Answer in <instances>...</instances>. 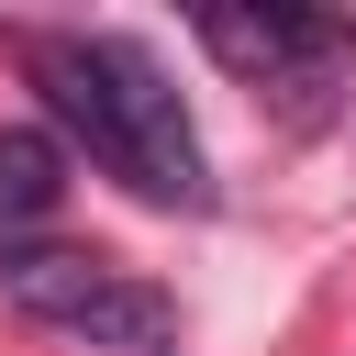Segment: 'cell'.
<instances>
[{
	"mask_svg": "<svg viewBox=\"0 0 356 356\" xmlns=\"http://www.w3.org/2000/svg\"><path fill=\"white\" fill-rule=\"evenodd\" d=\"M100 67H111V122H122V189L167 200V211H200L211 200V167H200V134L167 89V67L122 33H100Z\"/></svg>",
	"mask_w": 356,
	"mask_h": 356,
	"instance_id": "6da1fadb",
	"label": "cell"
},
{
	"mask_svg": "<svg viewBox=\"0 0 356 356\" xmlns=\"http://www.w3.org/2000/svg\"><path fill=\"white\" fill-rule=\"evenodd\" d=\"M67 200V145L44 122H0V222H44Z\"/></svg>",
	"mask_w": 356,
	"mask_h": 356,
	"instance_id": "277c9868",
	"label": "cell"
},
{
	"mask_svg": "<svg viewBox=\"0 0 356 356\" xmlns=\"http://www.w3.org/2000/svg\"><path fill=\"white\" fill-rule=\"evenodd\" d=\"M200 44L245 78H289V67H323L334 56V22L323 11H200Z\"/></svg>",
	"mask_w": 356,
	"mask_h": 356,
	"instance_id": "3957f363",
	"label": "cell"
},
{
	"mask_svg": "<svg viewBox=\"0 0 356 356\" xmlns=\"http://www.w3.org/2000/svg\"><path fill=\"white\" fill-rule=\"evenodd\" d=\"M111 278H122V267H111V256H78V245H22V256H0V300L33 312L44 334H78Z\"/></svg>",
	"mask_w": 356,
	"mask_h": 356,
	"instance_id": "7a4b0ae2",
	"label": "cell"
}]
</instances>
